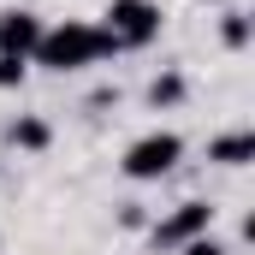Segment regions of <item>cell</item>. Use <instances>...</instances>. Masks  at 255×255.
<instances>
[{
	"label": "cell",
	"mask_w": 255,
	"mask_h": 255,
	"mask_svg": "<svg viewBox=\"0 0 255 255\" xmlns=\"http://www.w3.org/2000/svg\"><path fill=\"white\" fill-rule=\"evenodd\" d=\"M107 54H119L113 42H107V30L101 24H83V18H65L54 30H42V42H36V54L30 60L42 65V71H89V65H101Z\"/></svg>",
	"instance_id": "6da1fadb"
},
{
	"label": "cell",
	"mask_w": 255,
	"mask_h": 255,
	"mask_svg": "<svg viewBox=\"0 0 255 255\" xmlns=\"http://www.w3.org/2000/svg\"><path fill=\"white\" fill-rule=\"evenodd\" d=\"M101 30L113 48H148V42H160L166 12H160V0H107Z\"/></svg>",
	"instance_id": "7a4b0ae2"
},
{
	"label": "cell",
	"mask_w": 255,
	"mask_h": 255,
	"mask_svg": "<svg viewBox=\"0 0 255 255\" xmlns=\"http://www.w3.org/2000/svg\"><path fill=\"white\" fill-rule=\"evenodd\" d=\"M178 160H184V136H178V130H142L125 148L119 172H125L130 184H154V178H166Z\"/></svg>",
	"instance_id": "3957f363"
},
{
	"label": "cell",
	"mask_w": 255,
	"mask_h": 255,
	"mask_svg": "<svg viewBox=\"0 0 255 255\" xmlns=\"http://www.w3.org/2000/svg\"><path fill=\"white\" fill-rule=\"evenodd\" d=\"M208 232H214V202H196L190 196V202H178L172 214H160L148 226V244L154 250H184L190 238H208Z\"/></svg>",
	"instance_id": "277c9868"
},
{
	"label": "cell",
	"mask_w": 255,
	"mask_h": 255,
	"mask_svg": "<svg viewBox=\"0 0 255 255\" xmlns=\"http://www.w3.org/2000/svg\"><path fill=\"white\" fill-rule=\"evenodd\" d=\"M42 18L30 12V6H6L0 12V54H12V60H30L36 54V42H42Z\"/></svg>",
	"instance_id": "5b68a950"
},
{
	"label": "cell",
	"mask_w": 255,
	"mask_h": 255,
	"mask_svg": "<svg viewBox=\"0 0 255 255\" xmlns=\"http://www.w3.org/2000/svg\"><path fill=\"white\" fill-rule=\"evenodd\" d=\"M6 142H12V148H24V154H42V148L54 142V125H48L42 113H18V119L6 125Z\"/></svg>",
	"instance_id": "8992f818"
},
{
	"label": "cell",
	"mask_w": 255,
	"mask_h": 255,
	"mask_svg": "<svg viewBox=\"0 0 255 255\" xmlns=\"http://www.w3.org/2000/svg\"><path fill=\"white\" fill-rule=\"evenodd\" d=\"M208 160L214 166H250L255 160V130H226L208 142Z\"/></svg>",
	"instance_id": "52a82bcc"
},
{
	"label": "cell",
	"mask_w": 255,
	"mask_h": 255,
	"mask_svg": "<svg viewBox=\"0 0 255 255\" xmlns=\"http://www.w3.org/2000/svg\"><path fill=\"white\" fill-rule=\"evenodd\" d=\"M184 95H190V83H184V71H160V77L148 83V107H154V113H166V107H178Z\"/></svg>",
	"instance_id": "ba28073f"
},
{
	"label": "cell",
	"mask_w": 255,
	"mask_h": 255,
	"mask_svg": "<svg viewBox=\"0 0 255 255\" xmlns=\"http://www.w3.org/2000/svg\"><path fill=\"white\" fill-rule=\"evenodd\" d=\"M250 36H255L250 12H244V6H226V12H220V42H226L232 54H244V48H250Z\"/></svg>",
	"instance_id": "9c48e42d"
},
{
	"label": "cell",
	"mask_w": 255,
	"mask_h": 255,
	"mask_svg": "<svg viewBox=\"0 0 255 255\" xmlns=\"http://www.w3.org/2000/svg\"><path fill=\"white\" fill-rule=\"evenodd\" d=\"M24 83H30V60L0 54V89H24Z\"/></svg>",
	"instance_id": "30bf717a"
},
{
	"label": "cell",
	"mask_w": 255,
	"mask_h": 255,
	"mask_svg": "<svg viewBox=\"0 0 255 255\" xmlns=\"http://www.w3.org/2000/svg\"><path fill=\"white\" fill-rule=\"evenodd\" d=\"M172 255H232V250H226V244H220V238L208 232V238H190L184 250H172Z\"/></svg>",
	"instance_id": "8fae6325"
}]
</instances>
